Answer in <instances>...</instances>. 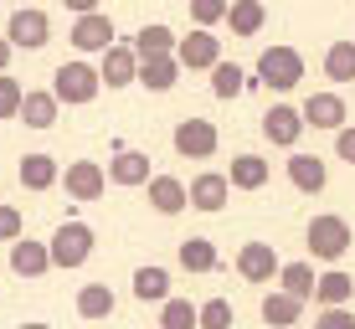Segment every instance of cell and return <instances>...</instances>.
Listing matches in <instances>:
<instances>
[{
  "label": "cell",
  "instance_id": "obj_40",
  "mask_svg": "<svg viewBox=\"0 0 355 329\" xmlns=\"http://www.w3.org/2000/svg\"><path fill=\"white\" fill-rule=\"evenodd\" d=\"M10 52H16V46H10L6 36H0V72H6V62H10Z\"/></svg>",
  "mask_w": 355,
  "mask_h": 329
},
{
  "label": "cell",
  "instance_id": "obj_36",
  "mask_svg": "<svg viewBox=\"0 0 355 329\" xmlns=\"http://www.w3.org/2000/svg\"><path fill=\"white\" fill-rule=\"evenodd\" d=\"M237 324V314H232L227 299H206L201 303V329H232Z\"/></svg>",
  "mask_w": 355,
  "mask_h": 329
},
{
  "label": "cell",
  "instance_id": "obj_18",
  "mask_svg": "<svg viewBox=\"0 0 355 329\" xmlns=\"http://www.w3.org/2000/svg\"><path fill=\"white\" fill-rule=\"evenodd\" d=\"M288 180H293V190H304V196H320V190L329 186V170L320 154H293L288 160Z\"/></svg>",
  "mask_w": 355,
  "mask_h": 329
},
{
  "label": "cell",
  "instance_id": "obj_35",
  "mask_svg": "<svg viewBox=\"0 0 355 329\" xmlns=\"http://www.w3.org/2000/svg\"><path fill=\"white\" fill-rule=\"evenodd\" d=\"M227 6H232V0H196V6H191L196 31H211L216 21H227Z\"/></svg>",
  "mask_w": 355,
  "mask_h": 329
},
{
  "label": "cell",
  "instance_id": "obj_32",
  "mask_svg": "<svg viewBox=\"0 0 355 329\" xmlns=\"http://www.w3.org/2000/svg\"><path fill=\"white\" fill-rule=\"evenodd\" d=\"M248 72H242L237 62H222V67H216L211 72V93H216V98H242V93H248Z\"/></svg>",
  "mask_w": 355,
  "mask_h": 329
},
{
  "label": "cell",
  "instance_id": "obj_14",
  "mask_svg": "<svg viewBox=\"0 0 355 329\" xmlns=\"http://www.w3.org/2000/svg\"><path fill=\"white\" fill-rule=\"evenodd\" d=\"M227 196H232V180L222 175V170H206V175L191 180V206L196 211H222Z\"/></svg>",
  "mask_w": 355,
  "mask_h": 329
},
{
  "label": "cell",
  "instance_id": "obj_9",
  "mask_svg": "<svg viewBox=\"0 0 355 329\" xmlns=\"http://www.w3.org/2000/svg\"><path fill=\"white\" fill-rule=\"evenodd\" d=\"M237 273L248 278V283H273V278L284 273V263H278V252L268 247V242H248V247L237 252Z\"/></svg>",
  "mask_w": 355,
  "mask_h": 329
},
{
  "label": "cell",
  "instance_id": "obj_24",
  "mask_svg": "<svg viewBox=\"0 0 355 329\" xmlns=\"http://www.w3.org/2000/svg\"><path fill=\"white\" fill-rule=\"evenodd\" d=\"M134 299H139V303H160V309H165V303H170V273H165V267H139V273H134Z\"/></svg>",
  "mask_w": 355,
  "mask_h": 329
},
{
  "label": "cell",
  "instance_id": "obj_13",
  "mask_svg": "<svg viewBox=\"0 0 355 329\" xmlns=\"http://www.w3.org/2000/svg\"><path fill=\"white\" fill-rule=\"evenodd\" d=\"M150 206L160 216H180L191 206V186H186V180H175V175H155L150 180Z\"/></svg>",
  "mask_w": 355,
  "mask_h": 329
},
{
  "label": "cell",
  "instance_id": "obj_30",
  "mask_svg": "<svg viewBox=\"0 0 355 329\" xmlns=\"http://www.w3.org/2000/svg\"><path fill=\"white\" fill-rule=\"evenodd\" d=\"M57 108H62V103H57L52 93H26V103H21V124H26V129H52Z\"/></svg>",
  "mask_w": 355,
  "mask_h": 329
},
{
  "label": "cell",
  "instance_id": "obj_38",
  "mask_svg": "<svg viewBox=\"0 0 355 329\" xmlns=\"http://www.w3.org/2000/svg\"><path fill=\"white\" fill-rule=\"evenodd\" d=\"M0 242H10V247L21 242V211L16 206H0Z\"/></svg>",
  "mask_w": 355,
  "mask_h": 329
},
{
  "label": "cell",
  "instance_id": "obj_27",
  "mask_svg": "<svg viewBox=\"0 0 355 329\" xmlns=\"http://www.w3.org/2000/svg\"><path fill=\"white\" fill-rule=\"evenodd\" d=\"M139 82L150 93H170L180 82V62L175 57H150V62H139Z\"/></svg>",
  "mask_w": 355,
  "mask_h": 329
},
{
  "label": "cell",
  "instance_id": "obj_4",
  "mask_svg": "<svg viewBox=\"0 0 355 329\" xmlns=\"http://www.w3.org/2000/svg\"><path fill=\"white\" fill-rule=\"evenodd\" d=\"M46 247H52V267H83L93 258V226L88 222H62Z\"/></svg>",
  "mask_w": 355,
  "mask_h": 329
},
{
  "label": "cell",
  "instance_id": "obj_39",
  "mask_svg": "<svg viewBox=\"0 0 355 329\" xmlns=\"http://www.w3.org/2000/svg\"><path fill=\"white\" fill-rule=\"evenodd\" d=\"M335 154H340L345 165H355V129H350V124L335 134Z\"/></svg>",
  "mask_w": 355,
  "mask_h": 329
},
{
  "label": "cell",
  "instance_id": "obj_29",
  "mask_svg": "<svg viewBox=\"0 0 355 329\" xmlns=\"http://www.w3.org/2000/svg\"><path fill=\"white\" fill-rule=\"evenodd\" d=\"M180 267H186V273H216L222 258H216V247L206 237H186L180 242Z\"/></svg>",
  "mask_w": 355,
  "mask_h": 329
},
{
  "label": "cell",
  "instance_id": "obj_7",
  "mask_svg": "<svg viewBox=\"0 0 355 329\" xmlns=\"http://www.w3.org/2000/svg\"><path fill=\"white\" fill-rule=\"evenodd\" d=\"M175 62L186 67V72H216L222 67V36H211V31H191V36H180V46H175Z\"/></svg>",
  "mask_w": 355,
  "mask_h": 329
},
{
  "label": "cell",
  "instance_id": "obj_1",
  "mask_svg": "<svg viewBox=\"0 0 355 329\" xmlns=\"http://www.w3.org/2000/svg\"><path fill=\"white\" fill-rule=\"evenodd\" d=\"M98 93H103V78H98V67H88V62H62L52 72V98L57 103H93Z\"/></svg>",
  "mask_w": 355,
  "mask_h": 329
},
{
  "label": "cell",
  "instance_id": "obj_33",
  "mask_svg": "<svg viewBox=\"0 0 355 329\" xmlns=\"http://www.w3.org/2000/svg\"><path fill=\"white\" fill-rule=\"evenodd\" d=\"M160 329H201V309L191 299H170L160 309Z\"/></svg>",
  "mask_w": 355,
  "mask_h": 329
},
{
  "label": "cell",
  "instance_id": "obj_17",
  "mask_svg": "<svg viewBox=\"0 0 355 329\" xmlns=\"http://www.w3.org/2000/svg\"><path fill=\"white\" fill-rule=\"evenodd\" d=\"M46 267H52V247H46V242L21 237L16 247H10V273H16V278H42Z\"/></svg>",
  "mask_w": 355,
  "mask_h": 329
},
{
  "label": "cell",
  "instance_id": "obj_31",
  "mask_svg": "<svg viewBox=\"0 0 355 329\" xmlns=\"http://www.w3.org/2000/svg\"><path fill=\"white\" fill-rule=\"evenodd\" d=\"M324 78L329 82H355V42H335L324 52Z\"/></svg>",
  "mask_w": 355,
  "mask_h": 329
},
{
  "label": "cell",
  "instance_id": "obj_15",
  "mask_svg": "<svg viewBox=\"0 0 355 329\" xmlns=\"http://www.w3.org/2000/svg\"><path fill=\"white\" fill-rule=\"evenodd\" d=\"M98 78H103V88H129V82H139V57H134V46H114V52H103Z\"/></svg>",
  "mask_w": 355,
  "mask_h": 329
},
{
  "label": "cell",
  "instance_id": "obj_34",
  "mask_svg": "<svg viewBox=\"0 0 355 329\" xmlns=\"http://www.w3.org/2000/svg\"><path fill=\"white\" fill-rule=\"evenodd\" d=\"M21 103H26V88L10 72H0V118H21Z\"/></svg>",
  "mask_w": 355,
  "mask_h": 329
},
{
  "label": "cell",
  "instance_id": "obj_11",
  "mask_svg": "<svg viewBox=\"0 0 355 329\" xmlns=\"http://www.w3.org/2000/svg\"><path fill=\"white\" fill-rule=\"evenodd\" d=\"M62 186H67V196H72V201H98V196H103V186H108V175H103V165L78 160V165H67Z\"/></svg>",
  "mask_w": 355,
  "mask_h": 329
},
{
  "label": "cell",
  "instance_id": "obj_10",
  "mask_svg": "<svg viewBox=\"0 0 355 329\" xmlns=\"http://www.w3.org/2000/svg\"><path fill=\"white\" fill-rule=\"evenodd\" d=\"M72 46H78V52H114V21H108L103 10L78 16V26H72Z\"/></svg>",
  "mask_w": 355,
  "mask_h": 329
},
{
  "label": "cell",
  "instance_id": "obj_22",
  "mask_svg": "<svg viewBox=\"0 0 355 329\" xmlns=\"http://www.w3.org/2000/svg\"><path fill=\"white\" fill-rule=\"evenodd\" d=\"M263 21H268V6H263V0H232V6H227L232 36H258Z\"/></svg>",
  "mask_w": 355,
  "mask_h": 329
},
{
  "label": "cell",
  "instance_id": "obj_26",
  "mask_svg": "<svg viewBox=\"0 0 355 329\" xmlns=\"http://www.w3.org/2000/svg\"><path fill=\"white\" fill-rule=\"evenodd\" d=\"M114 309H119V299H114L108 283H83L78 288V314H83V319H108Z\"/></svg>",
  "mask_w": 355,
  "mask_h": 329
},
{
  "label": "cell",
  "instance_id": "obj_2",
  "mask_svg": "<svg viewBox=\"0 0 355 329\" xmlns=\"http://www.w3.org/2000/svg\"><path fill=\"white\" fill-rule=\"evenodd\" d=\"M304 237H309V252H314L320 263H340V258L350 252V242H355L345 216H314Z\"/></svg>",
  "mask_w": 355,
  "mask_h": 329
},
{
  "label": "cell",
  "instance_id": "obj_5",
  "mask_svg": "<svg viewBox=\"0 0 355 329\" xmlns=\"http://www.w3.org/2000/svg\"><path fill=\"white\" fill-rule=\"evenodd\" d=\"M170 144H175L180 160H211L216 144H222V134H216L211 118H180L175 134H170Z\"/></svg>",
  "mask_w": 355,
  "mask_h": 329
},
{
  "label": "cell",
  "instance_id": "obj_19",
  "mask_svg": "<svg viewBox=\"0 0 355 329\" xmlns=\"http://www.w3.org/2000/svg\"><path fill=\"white\" fill-rule=\"evenodd\" d=\"M16 180H21L26 190H52L57 180H62V170H57V160H52V154H21Z\"/></svg>",
  "mask_w": 355,
  "mask_h": 329
},
{
  "label": "cell",
  "instance_id": "obj_16",
  "mask_svg": "<svg viewBox=\"0 0 355 329\" xmlns=\"http://www.w3.org/2000/svg\"><path fill=\"white\" fill-rule=\"evenodd\" d=\"M108 180H114V186H150V154H139V150H119L114 160H108Z\"/></svg>",
  "mask_w": 355,
  "mask_h": 329
},
{
  "label": "cell",
  "instance_id": "obj_41",
  "mask_svg": "<svg viewBox=\"0 0 355 329\" xmlns=\"http://www.w3.org/2000/svg\"><path fill=\"white\" fill-rule=\"evenodd\" d=\"M21 329H52V324H36V319H26V324H21Z\"/></svg>",
  "mask_w": 355,
  "mask_h": 329
},
{
  "label": "cell",
  "instance_id": "obj_23",
  "mask_svg": "<svg viewBox=\"0 0 355 329\" xmlns=\"http://www.w3.org/2000/svg\"><path fill=\"white\" fill-rule=\"evenodd\" d=\"M175 46H180V36L170 26H144L134 36V57H139V62H150V57H175Z\"/></svg>",
  "mask_w": 355,
  "mask_h": 329
},
{
  "label": "cell",
  "instance_id": "obj_6",
  "mask_svg": "<svg viewBox=\"0 0 355 329\" xmlns=\"http://www.w3.org/2000/svg\"><path fill=\"white\" fill-rule=\"evenodd\" d=\"M6 42H10V46H26V52H42V46L52 42V21H46V10H42V6H21V10H10Z\"/></svg>",
  "mask_w": 355,
  "mask_h": 329
},
{
  "label": "cell",
  "instance_id": "obj_21",
  "mask_svg": "<svg viewBox=\"0 0 355 329\" xmlns=\"http://www.w3.org/2000/svg\"><path fill=\"white\" fill-rule=\"evenodd\" d=\"M314 288H320V273H314L309 263H284V273H278V294L309 303V299H314Z\"/></svg>",
  "mask_w": 355,
  "mask_h": 329
},
{
  "label": "cell",
  "instance_id": "obj_8",
  "mask_svg": "<svg viewBox=\"0 0 355 329\" xmlns=\"http://www.w3.org/2000/svg\"><path fill=\"white\" fill-rule=\"evenodd\" d=\"M304 129H345V98H340V93H309V98H304Z\"/></svg>",
  "mask_w": 355,
  "mask_h": 329
},
{
  "label": "cell",
  "instance_id": "obj_25",
  "mask_svg": "<svg viewBox=\"0 0 355 329\" xmlns=\"http://www.w3.org/2000/svg\"><path fill=\"white\" fill-rule=\"evenodd\" d=\"M227 180H232V190H263L268 186V160L263 154H237Z\"/></svg>",
  "mask_w": 355,
  "mask_h": 329
},
{
  "label": "cell",
  "instance_id": "obj_3",
  "mask_svg": "<svg viewBox=\"0 0 355 329\" xmlns=\"http://www.w3.org/2000/svg\"><path fill=\"white\" fill-rule=\"evenodd\" d=\"M299 78H304V57L293 52V46H268L258 57V82L263 88L288 93V88H299Z\"/></svg>",
  "mask_w": 355,
  "mask_h": 329
},
{
  "label": "cell",
  "instance_id": "obj_12",
  "mask_svg": "<svg viewBox=\"0 0 355 329\" xmlns=\"http://www.w3.org/2000/svg\"><path fill=\"white\" fill-rule=\"evenodd\" d=\"M263 134L273 144H284V150H293V144H299V134H304V114L299 108H288V103H273L263 114Z\"/></svg>",
  "mask_w": 355,
  "mask_h": 329
},
{
  "label": "cell",
  "instance_id": "obj_28",
  "mask_svg": "<svg viewBox=\"0 0 355 329\" xmlns=\"http://www.w3.org/2000/svg\"><path fill=\"white\" fill-rule=\"evenodd\" d=\"M299 314H304V303L278 294V288L263 299V324H273V329H299Z\"/></svg>",
  "mask_w": 355,
  "mask_h": 329
},
{
  "label": "cell",
  "instance_id": "obj_20",
  "mask_svg": "<svg viewBox=\"0 0 355 329\" xmlns=\"http://www.w3.org/2000/svg\"><path fill=\"white\" fill-rule=\"evenodd\" d=\"M355 299V278L340 273V267H329V273H320V288H314V303L320 309H350Z\"/></svg>",
  "mask_w": 355,
  "mask_h": 329
},
{
  "label": "cell",
  "instance_id": "obj_37",
  "mask_svg": "<svg viewBox=\"0 0 355 329\" xmlns=\"http://www.w3.org/2000/svg\"><path fill=\"white\" fill-rule=\"evenodd\" d=\"M314 329H355V309H320Z\"/></svg>",
  "mask_w": 355,
  "mask_h": 329
}]
</instances>
